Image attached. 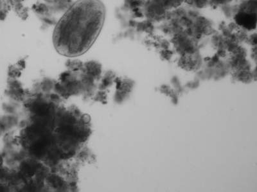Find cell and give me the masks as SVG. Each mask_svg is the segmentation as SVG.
Listing matches in <instances>:
<instances>
[{"instance_id":"cell-1","label":"cell","mask_w":257,"mask_h":192,"mask_svg":"<svg viewBox=\"0 0 257 192\" xmlns=\"http://www.w3.org/2000/svg\"><path fill=\"white\" fill-rule=\"evenodd\" d=\"M105 8L100 0H78L62 17L53 34L59 54L70 58L84 54L100 33Z\"/></svg>"},{"instance_id":"cell-2","label":"cell","mask_w":257,"mask_h":192,"mask_svg":"<svg viewBox=\"0 0 257 192\" xmlns=\"http://www.w3.org/2000/svg\"><path fill=\"white\" fill-rule=\"evenodd\" d=\"M237 21L243 27L246 28H252L253 26H255L256 18L255 16H252L249 14L242 13L237 16Z\"/></svg>"}]
</instances>
